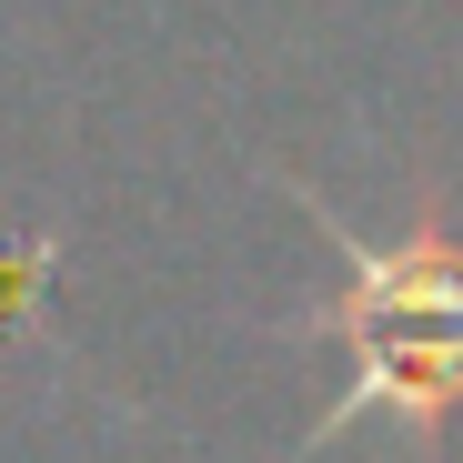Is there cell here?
I'll list each match as a JSON object with an SVG mask.
<instances>
[{
  "label": "cell",
  "mask_w": 463,
  "mask_h": 463,
  "mask_svg": "<svg viewBox=\"0 0 463 463\" xmlns=\"http://www.w3.org/2000/svg\"><path fill=\"white\" fill-rule=\"evenodd\" d=\"M333 242H343V292L313 323L333 343H353V383L323 413V433L383 413L413 443H433L463 413V232L443 222V202H423L413 232H393V242H353L343 222H333Z\"/></svg>",
  "instance_id": "1"
}]
</instances>
